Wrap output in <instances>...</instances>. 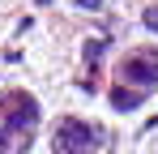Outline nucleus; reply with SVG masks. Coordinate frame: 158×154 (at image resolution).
<instances>
[{"instance_id":"obj_3","label":"nucleus","mask_w":158,"mask_h":154,"mask_svg":"<svg viewBox=\"0 0 158 154\" xmlns=\"http://www.w3.org/2000/svg\"><path fill=\"white\" fill-rule=\"evenodd\" d=\"M9 120H13V124H22V128L39 124V107H34V99H26V94H22V99L13 103V116H9Z\"/></svg>"},{"instance_id":"obj_2","label":"nucleus","mask_w":158,"mask_h":154,"mask_svg":"<svg viewBox=\"0 0 158 154\" xmlns=\"http://www.w3.org/2000/svg\"><path fill=\"white\" fill-rule=\"evenodd\" d=\"M124 77H128V81H141V86L150 90L158 81V51H154V60H137V56L124 60Z\"/></svg>"},{"instance_id":"obj_1","label":"nucleus","mask_w":158,"mask_h":154,"mask_svg":"<svg viewBox=\"0 0 158 154\" xmlns=\"http://www.w3.org/2000/svg\"><path fill=\"white\" fill-rule=\"evenodd\" d=\"M103 133L90 124H77V120H64V124L56 128V150L60 154H73V150H85V146H94Z\"/></svg>"},{"instance_id":"obj_5","label":"nucleus","mask_w":158,"mask_h":154,"mask_svg":"<svg viewBox=\"0 0 158 154\" xmlns=\"http://www.w3.org/2000/svg\"><path fill=\"white\" fill-rule=\"evenodd\" d=\"M145 26L158 34V4H150V9H145Z\"/></svg>"},{"instance_id":"obj_6","label":"nucleus","mask_w":158,"mask_h":154,"mask_svg":"<svg viewBox=\"0 0 158 154\" xmlns=\"http://www.w3.org/2000/svg\"><path fill=\"white\" fill-rule=\"evenodd\" d=\"M98 4H103V0H81V9H98Z\"/></svg>"},{"instance_id":"obj_4","label":"nucleus","mask_w":158,"mask_h":154,"mask_svg":"<svg viewBox=\"0 0 158 154\" xmlns=\"http://www.w3.org/2000/svg\"><path fill=\"white\" fill-rule=\"evenodd\" d=\"M141 99H145V94H124V90H111V107H115V111H132Z\"/></svg>"}]
</instances>
